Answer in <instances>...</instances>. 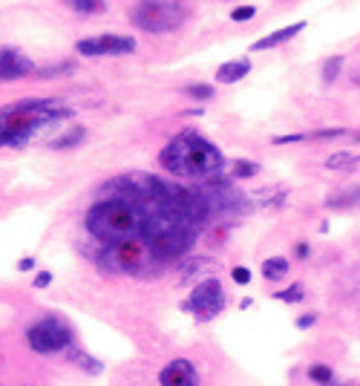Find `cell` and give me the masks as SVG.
Here are the masks:
<instances>
[{"instance_id":"6da1fadb","label":"cell","mask_w":360,"mask_h":386,"mask_svg":"<svg viewBox=\"0 0 360 386\" xmlns=\"http://www.w3.org/2000/svg\"><path fill=\"white\" fill-rule=\"evenodd\" d=\"M144 214L139 202L130 196L124 176L112 179L104 188V196L89 207L84 217V228L98 245H118L127 240H141Z\"/></svg>"},{"instance_id":"7a4b0ae2","label":"cell","mask_w":360,"mask_h":386,"mask_svg":"<svg viewBox=\"0 0 360 386\" xmlns=\"http://www.w3.org/2000/svg\"><path fill=\"white\" fill-rule=\"evenodd\" d=\"M159 165L182 179H211L222 173L225 156L214 141H207L196 130H185L167 141V147L159 153Z\"/></svg>"},{"instance_id":"3957f363","label":"cell","mask_w":360,"mask_h":386,"mask_svg":"<svg viewBox=\"0 0 360 386\" xmlns=\"http://www.w3.org/2000/svg\"><path fill=\"white\" fill-rule=\"evenodd\" d=\"M72 110L58 98H23L0 107V147H23L38 130L67 122Z\"/></svg>"},{"instance_id":"277c9868","label":"cell","mask_w":360,"mask_h":386,"mask_svg":"<svg viewBox=\"0 0 360 386\" xmlns=\"http://www.w3.org/2000/svg\"><path fill=\"white\" fill-rule=\"evenodd\" d=\"M188 18V6L179 4V0H139L130 9V23L139 26L141 32H176L179 26Z\"/></svg>"},{"instance_id":"5b68a950","label":"cell","mask_w":360,"mask_h":386,"mask_svg":"<svg viewBox=\"0 0 360 386\" xmlns=\"http://www.w3.org/2000/svg\"><path fill=\"white\" fill-rule=\"evenodd\" d=\"M26 343L38 354H61L75 346V332L61 314H46L26 329Z\"/></svg>"},{"instance_id":"8992f818","label":"cell","mask_w":360,"mask_h":386,"mask_svg":"<svg viewBox=\"0 0 360 386\" xmlns=\"http://www.w3.org/2000/svg\"><path fill=\"white\" fill-rule=\"evenodd\" d=\"M182 309L191 311L202 323L219 317L225 311V288H222V283L217 277H207V280L196 283V288L191 291V297L185 300Z\"/></svg>"},{"instance_id":"52a82bcc","label":"cell","mask_w":360,"mask_h":386,"mask_svg":"<svg viewBox=\"0 0 360 386\" xmlns=\"http://www.w3.org/2000/svg\"><path fill=\"white\" fill-rule=\"evenodd\" d=\"M136 49V41L127 35H98V38H86L75 44L78 55L86 58H101V55H130Z\"/></svg>"},{"instance_id":"ba28073f","label":"cell","mask_w":360,"mask_h":386,"mask_svg":"<svg viewBox=\"0 0 360 386\" xmlns=\"http://www.w3.org/2000/svg\"><path fill=\"white\" fill-rule=\"evenodd\" d=\"M35 72V64L32 58L23 55L20 49H12V46H4L0 49V84H9V81H20L26 75Z\"/></svg>"},{"instance_id":"9c48e42d","label":"cell","mask_w":360,"mask_h":386,"mask_svg":"<svg viewBox=\"0 0 360 386\" xmlns=\"http://www.w3.org/2000/svg\"><path fill=\"white\" fill-rule=\"evenodd\" d=\"M159 386H202L199 372L188 358H176L159 372Z\"/></svg>"},{"instance_id":"30bf717a","label":"cell","mask_w":360,"mask_h":386,"mask_svg":"<svg viewBox=\"0 0 360 386\" xmlns=\"http://www.w3.org/2000/svg\"><path fill=\"white\" fill-rule=\"evenodd\" d=\"M303 29H306V20H297V23H291V26H283V29H277V32H271V35H265V38L254 41V52L274 49V46H280V44L291 41L297 32H303Z\"/></svg>"},{"instance_id":"8fae6325","label":"cell","mask_w":360,"mask_h":386,"mask_svg":"<svg viewBox=\"0 0 360 386\" xmlns=\"http://www.w3.org/2000/svg\"><path fill=\"white\" fill-rule=\"evenodd\" d=\"M248 72H251V58H233V61H225L217 70V81L219 84H236V81H243Z\"/></svg>"},{"instance_id":"7c38bea8","label":"cell","mask_w":360,"mask_h":386,"mask_svg":"<svg viewBox=\"0 0 360 386\" xmlns=\"http://www.w3.org/2000/svg\"><path fill=\"white\" fill-rule=\"evenodd\" d=\"M288 269H291V262H288L285 257H268V259L262 262V277L271 280V283H280V280H285Z\"/></svg>"},{"instance_id":"4fadbf2b","label":"cell","mask_w":360,"mask_h":386,"mask_svg":"<svg viewBox=\"0 0 360 386\" xmlns=\"http://www.w3.org/2000/svg\"><path fill=\"white\" fill-rule=\"evenodd\" d=\"M285 188H265V191H257L251 199L262 207H283L285 205Z\"/></svg>"},{"instance_id":"5bb4252c","label":"cell","mask_w":360,"mask_h":386,"mask_svg":"<svg viewBox=\"0 0 360 386\" xmlns=\"http://www.w3.org/2000/svg\"><path fill=\"white\" fill-rule=\"evenodd\" d=\"M84 139H86V130H84L81 124H75V127H70L67 133H61L58 139H52V141H49V147H55V150H67V147L81 144Z\"/></svg>"},{"instance_id":"9a60e30c","label":"cell","mask_w":360,"mask_h":386,"mask_svg":"<svg viewBox=\"0 0 360 386\" xmlns=\"http://www.w3.org/2000/svg\"><path fill=\"white\" fill-rule=\"evenodd\" d=\"M357 165H360V153H346V150H340V153H335V156L326 159V167H328V170H352V167H357Z\"/></svg>"},{"instance_id":"2e32d148","label":"cell","mask_w":360,"mask_h":386,"mask_svg":"<svg viewBox=\"0 0 360 386\" xmlns=\"http://www.w3.org/2000/svg\"><path fill=\"white\" fill-rule=\"evenodd\" d=\"M67 354H70V358H72V364H75V366H81V369H86L89 375H98V372L104 369V364H98V361L93 358V354H86V352H78L75 346H72V349H70Z\"/></svg>"},{"instance_id":"e0dca14e","label":"cell","mask_w":360,"mask_h":386,"mask_svg":"<svg viewBox=\"0 0 360 386\" xmlns=\"http://www.w3.org/2000/svg\"><path fill=\"white\" fill-rule=\"evenodd\" d=\"M259 170H262V167H259L257 162H245V159L231 162V176H233V179H254Z\"/></svg>"},{"instance_id":"ac0fdd59","label":"cell","mask_w":360,"mask_h":386,"mask_svg":"<svg viewBox=\"0 0 360 386\" xmlns=\"http://www.w3.org/2000/svg\"><path fill=\"white\" fill-rule=\"evenodd\" d=\"M306 375H309L311 383H320V386H326V383H332V380H335L332 366H323V364H311V366L306 369Z\"/></svg>"},{"instance_id":"d6986e66","label":"cell","mask_w":360,"mask_h":386,"mask_svg":"<svg viewBox=\"0 0 360 386\" xmlns=\"http://www.w3.org/2000/svg\"><path fill=\"white\" fill-rule=\"evenodd\" d=\"M343 61H346L343 55H332V58H328V61L323 64V81H326V84H335V81H338V75H340V70H343Z\"/></svg>"},{"instance_id":"ffe728a7","label":"cell","mask_w":360,"mask_h":386,"mask_svg":"<svg viewBox=\"0 0 360 386\" xmlns=\"http://www.w3.org/2000/svg\"><path fill=\"white\" fill-rule=\"evenodd\" d=\"M306 297V288H303V283H294L291 288H283V291H277L274 294V300H280V303H300Z\"/></svg>"},{"instance_id":"44dd1931","label":"cell","mask_w":360,"mask_h":386,"mask_svg":"<svg viewBox=\"0 0 360 386\" xmlns=\"http://www.w3.org/2000/svg\"><path fill=\"white\" fill-rule=\"evenodd\" d=\"M185 93H188L191 98H196V101H211V98H214V86H211V84H188Z\"/></svg>"},{"instance_id":"7402d4cb","label":"cell","mask_w":360,"mask_h":386,"mask_svg":"<svg viewBox=\"0 0 360 386\" xmlns=\"http://www.w3.org/2000/svg\"><path fill=\"white\" fill-rule=\"evenodd\" d=\"M72 6L81 15H98L107 6V0H72Z\"/></svg>"},{"instance_id":"603a6c76","label":"cell","mask_w":360,"mask_h":386,"mask_svg":"<svg viewBox=\"0 0 360 386\" xmlns=\"http://www.w3.org/2000/svg\"><path fill=\"white\" fill-rule=\"evenodd\" d=\"M231 280L236 285H248L251 283V269H245V265H236V269H231Z\"/></svg>"},{"instance_id":"cb8c5ba5","label":"cell","mask_w":360,"mask_h":386,"mask_svg":"<svg viewBox=\"0 0 360 386\" xmlns=\"http://www.w3.org/2000/svg\"><path fill=\"white\" fill-rule=\"evenodd\" d=\"M257 15V6H236V9H231V20H251Z\"/></svg>"},{"instance_id":"d4e9b609","label":"cell","mask_w":360,"mask_h":386,"mask_svg":"<svg viewBox=\"0 0 360 386\" xmlns=\"http://www.w3.org/2000/svg\"><path fill=\"white\" fill-rule=\"evenodd\" d=\"M317 323V314H303V317H297V329H311V326Z\"/></svg>"},{"instance_id":"484cf974","label":"cell","mask_w":360,"mask_h":386,"mask_svg":"<svg viewBox=\"0 0 360 386\" xmlns=\"http://www.w3.org/2000/svg\"><path fill=\"white\" fill-rule=\"evenodd\" d=\"M303 139H309L306 133H294V136H277L274 139V144H294V141H303Z\"/></svg>"},{"instance_id":"4316f807","label":"cell","mask_w":360,"mask_h":386,"mask_svg":"<svg viewBox=\"0 0 360 386\" xmlns=\"http://www.w3.org/2000/svg\"><path fill=\"white\" fill-rule=\"evenodd\" d=\"M49 283H52V274H49V271H38V274H35V283H32V285H35V288H46Z\"/></svg>"},{"instance_id":"83f0119b","label":"cell","mask_w":360,"mask_h":386,"mask_svg":"<svg viewBox=\"0 0 360 386\" xmlns=\"http://www.w3.org/2000/svg\"><path fill=\"white\" fill-rule=\"evenodd\" d=\"M343 133H346L343 127H338V130H317L314 139H335V136H343Z\"/></svg>"},{"instance_id":"f1b7e54d","label":"cell","mask_w":360,"mask_h":386,"mask_svg":"<svg viewBox=\"0 0 360 386\" xmlns=\"http://www.w3.org/2000/svg\"><path fill=\"white\" fill-rule=\"evenodd\" d=\"M18 269H20V271H32V269H35V259H32V257H23V259L18 262Z\"/></svg>"},{"instance_id":"f546056e","label":"cell","mask_w":360,"mask_h":386,"mask_svg":"<svg viewBox=\"0 0 360 386\" xmlns=\"http://www.w3.org/2000/svg\"><path fill=\"white\" fill-rule=\"evenodd\" d=\"M297 257H300V259L309 257V243H297Z\"/></svg>"},{"instance_id":"4dcf8cb0","label":"cell","mask_w":360,"mask_h":386,"mask_svg":"<svg viewBox=\"0 0 360 386\" xmlns=\"http://www.w3.org/2000/svg\"><path fill=\"white\" fill-rule=\"evenodd\" d=\"M357 141H360V136H357Z\"/></svg>"},{"instance_id":"1f68e13d","label":"cell","mask_w":360,"mask_h":386,"mask_svg":"<svg viewBox=\"0 0 360 386\" xmlns=\"http://www.w3.org/2000/svg\"><path fill=\"white\" fill-rule=\"evenodd\" d=\"M357 191H360V188H357Z\"/></svg>"}]
</instances>
